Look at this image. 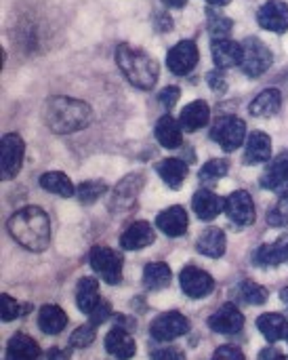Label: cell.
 <instances>
[{
  "mask_svg": "<svg viewBox=\"0 0 288 360\" xmlns=\"http://www.w3.org/2000/svg\"><path fill=\"white\" fill-rule=\"evenodd\" d=\"M11 236L27 251L40 253L51 240V221L40 207H23L8 219Z\"/></svg>",
  "mask_w": 288,
  "mask_h": 360,
  "instance_id": "1",
  "label": "cell"
},
{
  "mask_svg": "<svg viewBox=\"0 0 288 360\" xmlns=\"http://www.w3.org/2000/svg\"><path fill=\"white\" fill-rule=\"evenodd\" d=\"M93 120V110L89 103L74 97H53L44 105V122L53 133L65 135L89 127Z\"/></svg>",
  "mask_w": 288,
  "mask_h": 360,
  "instance_id": "2",
  "label": "cell"
},
{
  "mask_svg": "<svg viewBox=\"0 0 288 360\" xmlns=\"http://www.w3.org/2000/svg\"><path fill=\"white\" fill-rule=\"evenodd\" d=\"M116 61L133 86L148 91L156 84L158 63L154 61V57H150L141 49H135L131 44H120L116 49Z\"/></svg>",
  "mask_w": 288,
  "mask_h": 360,
  "instance_id": "3",
  "label": "cell"
},
{
  "mask_svg": "<svg viewBox=\"0 0 288 360\" xmlns=\"http://www.w3.org/2000/svg\"><path fill=\"white\" fill-rule=\"evenodd\" d=\"M242 49H244V55H242V65L240 68H242V72L247 76L257 78V76H261V74H266L270 70L274 57H272L270 49L259 38H255V36L247 38L242 42Z\"/></svg>",
  "mask_w": 288,
  "mask_h": 360,
  "instance_id": "4",
  "label": "cell"
},
{
  "mask_svg": "<svg viewBox=\"0 0 288 360\" xmlns=\"http://www.w3.org/2000/svg\"><path fill=\"white\" fill-rule=\"evenodd\" d=\"M25 143L17 133H6L0 139V173L2 179H13L21 171Z\"/></svg>",
  "mask_w": 288,
  "mask_h": 360,
  "instance_id": "5",
  "label": "cell"
},
{
  "mask_svg": "<svg viewBox=\"0 0 288 360\" xmlns=\"http://www.w3.org/2000/svg\"><path fill=\"white\" fill-rule=\"evenodd\" d=\"M211 137L225 150V152H234L236 148L242 146L244 137H247V124L244 120L236 118V116H223L215 122Z\"/></svg>",
  "mask_w": 288,
  "mask_h": 360,
  "instance_id": "6",
  "label": "cell"
},
{
  "mask_svg": "<svg viewBox=\"0 0 288 360\" xmlns=\"http://www.w3.org/2000/svg\"><path fill=\"white\" fill-rule=\"evenodd\" d=\"M93 270L110 285H118L122 281V257L110 247H95L89 257Z\"/></svg>",
  "mask_w": 288,
  "mask_h": 360,
  "instance_id": "7",
  "label": "cell"
},
{
  "mask_svg": "<svg viewBox=\"0 0 288 360\" xmlns=\"http://www.w3.org/2000/svg\"><path fill=\"white\" fill-rule=\"evenodd\" d=\"M190 331V321L179 312H164L152 323V338L156 342H173Z\"/></svg>",
  "mask_w": 288,
  "mask_h": 360,
  "instance_id": "8",
  "label": "cell"
},
{
  "mask_svg": "<svg viewBox=\"0 0 288 360\" xmlns=\"http://www.w3.org/2000/svg\"><path fill=\"white\" fill-rule=\"evenodd\" d=\"M179 283H181V291L188 297L200 300L213 293L215 289V281L209 272L196 268V266H185L179 274Z\"/></svg>",
  "mask_w": 288,
  "mask_h": 360,
  "instance_id": "9",
  "label": "cell"
},
{
  "mask_svg": "<svg viewBox=\"0 0 288 360\" xmlns=\"http://www.w3.org/2000/svg\"><path fill=\"white\" fill-rule=\"evenodd\" d=\"M198 57H200V55H198L196 42H192V40H181V42H177V44L169 51V55H166V65H169V70H171L173 74L185 76V74H190V72L196 68Z\"/></svg>",
  "mask_w": 288,
  "mask_h": 360,
  "instance_id": "10",
  "label": "cell"
},
{
  "mask_svg": "<svg viewBox=\"0 0 288 360\" xmlns=\"http://www.w3.org/2000/svg\"><path fill=\"white\" fill-rule=\"evenodd\" d=\"M225 215L238 226H251L255 221V205L249 192L238 190L225 198Z\"/></svg>",
  "mask_w": 288,
  "mask_h": 360,
  "instance_id": "11",
  "label": "cell"
},
{
  "mask_svg": "<svg viewBox=\"0 0 288 360\" xmlns=\"http://www.w3.org/2000/svg\"><path fill=\"white\" fill-rule=\"evenodd\" d=\"M257 21L261 27L282 34L288 30V4L282 0H268L259 13H257Z\"/></svg>",
  "mask_w": 288,
  "mask_h": 360,
  "instance_id": "12",
  "label": "cell"
},
{
  "mask_svg": "<svg viewBox=\"0 0 288 360\" xmlns=\"http://www.w3.org/2000/svg\"><path fill=\"white\" fill-rule=\"evenodd\" d=\"M209 327H211L215 333L234 335V333H238V331L244 327V316H242V312H240L234 304H225V306H221V308L209 319Z\"/></svg>",
  "mask_w": 288,
  "mask_h": 360,
  "instance_id": "13",
  "label": "cell"
},
{
  "mask_svg": "<svg viewBox=\"0 0 288 360\" xmlns=\"http://www.w3.org/2000/svg\"><path fill=\"white\" fill-rule=\"evenodd\" d=\"M211 53H213L215 65L221 68V70H228V68H234V65H242L244 49H242V44H238L234 40H228V38L213 40Z\"/></svg>",
  "mask_w": 288,
  "mask_h": 360,
  "instance_id": "14",
  "label": "cell"
},
{
  "mask_svg": "<svg viewBox=\"0 0 288 360\" xmlns=\"http://www.w3.org/2000/svg\"><path fill=\"white\" fill-rule=\"evenodd\" d=\"M154 238H156L154 228L148 221H135L120 236V247L126 251H141V249L150 247L154 243Z\"/></svg>",
  "mask_w": 288,
  "mask_h": 360,
  "instance_id": "15",
  "label": "cell"
},
{
  "mask_svg": "<svg viewBox=\"0 0 288 360\" xmlns=\"http://www.w3.org/2000/svg\"><path fill=\"white\" fill-rule=\"evenodd\" d=\"M156 226L171 238H177V236H183L185 230H188V213L183 207L175 205V207H169L166 211H162L156 219Z\"/></svg>",
  "mask_w": 288,
  "mask_h": 360,
  "instance_id": "16",
  "label": "cell"
},
{
  "mask_svg": "<svg viewBox=\"0 0 288 360\" xmlns=\"http://www.w3.org/2000/svg\"><path fill=\"white\" fill-rule=\"evenodd\" d=\"M105 350L118 360L133 359L135 356V340L122 327H114L105 338Z\"/></svg>",
  "mask_w": 288,
  "mask_h": 360,
  "instance_id": "17",
  "label": "cell"
},
{
  "mask_svg": "<svg viewBox=\"0 0 288 360\" xmlns=\"http://www.w3.org/2000/svg\"><path fill=\"white\" fill-rule=\"evenodd\" d=\"M192 205H194L196 215H198L200 219H204V221H211V219H215L221 211H225V200L219 198V196H217L215 192H211V190H200V192H196Z\"/></svg>",
  "mask_w": 288,
  "mask_h": 360,
  "instance_id": "18",
  "label": "cell"
},
{
  "mask_svg": "<svg viewBox=\"0 0 288 360\" xmlns=\"http://www.w3.org/2000/svg\"><path fill=\"white\" fill-rule=\"evenodd\" d=\"M211 118V110H209V103L207 101H192L183 108L181 116H179V124L183 131L188 133H194L202 127H207Z\"/></svg>",
  "mask_w": 288,
  "mask_h": 360,
  "instance_id": "19",
  "label": "cell"
},
{
  "mask_svg": "<svg viewBox=\"0 0 288 360\" xmlns=\"http://www.w3.org/2000/svg\"><path fill=\"white\" fill-rule=\"evenodd\" d=\"M272 156V139L270 135L255 131L251 133V137L247 139V152H244V160L249 165H259V162H268Z\"/></svg>",
  "mask_w": 288,
  "mask_h": 360,
  "instance_id": "20",
  "label": "cell"
},
{
  "mask_svg": "<svg viewBox=\"0 0 288 360\" xmlns=\"http://www.w3.org/2000/svg\"><path fill=\"white\" fill-rule=\"evenodd\" d=\"M40 356L38 344L23 333H15L6 346V360H36Z\"/></svg>",
  "mask_w": 288,
  "mask_h": 360,
  "instance_id": "21",
  "label": "cell"
},
{
  "mask_svg": "<svg viewBox=\"0 0 288 360\" xmlns=\"http://www.w3.org/2000/svg\"><path fill=\"white\" fill-rule=\"evenodd\" d=\"M181 124L179 120H175L173 116H162L158 122H156V139L160 141V146L169 148V150H175V148H181Z\"/></svg>",
  "mask_w": 288,
  "mask_h": 360,
  "instance_id": "22",
  "label": "cell"
},
{
  "mask_svg": "<svg viewBox=\"0 0 288 360\" xmlns=\"http://www.w3.org/2000/svg\"><path fill=\"white\" fill-rule=\"evenodd\" d=\"M67 325V314L59 308V306H42L40 314H38V327L40 331H44L46 335H57L65 329Z\"/></svg>",
  "mask_w": 288,
  "mask_h": 360,
  "instance_id": "23",
  "label": "cell"
},
{
  "mask_svg": "<svg viewBox=\"0 0 288 360\" xmlns=\"http://www.w3.org/2000/svg\"><path fill=\"white\" fill-rule=\"evenodd\" d=\"M261 186L268 188V190H274V192H280V190H287L288 188V154L278 156L270 169L266 171L263 179H261Z\"/></svg>",
  "mask_w": 288,
  "mask_h": 360,
  "instance_id": "24",
  "label": "cell"
},
{
  "mask_svg": "<svg viewBox=\"0 0 288 360\" xmlns=\"http://www.w3.org/2000/svg\"><path fill=\"white\" fill-rule=\"evenodd\" d=\"M280 105H282V93L278 89H266L255 97L249 110L253 116L266 118V116H274L280 110Z\"/></svg>",
  "mask_w": 288,
  "mask_h": 360,
  "instance_id": "25",
  "label": "cell"
},
{
  "mask_svg": "<svg viewBox=\"0 0 288 360\" xmlns=\"http://www.w3.org/2000/svg\"><path fill=\"white\" fill-rule=\"evenodd\" d=\"M196 247H198V251H200L202 255L217 259V257H221V255L225 253L228 240H225L223 230H219V228H209V230L202 232V236L198 238V245H196Z\"/></svg>",
  "mask_w": 288,
  "mask_h": 360,
  "instance_id": "26",
  "label": "cell"
},
{
  "mask_svg": "<svg viewBox=\"0 0 288 360\" xmlns=\"http://www.w3.org/2000/svg\"><path fill=\"white\" fill-rule=\"evenodd\" d=\"M257 327H259V331L266 335L268 342L288 340V323L282 314H276V312L263 314V316H259Z\"/></svg>",
  "mask_w": 288,
  "mask_h": 360,
  "instance_id": "27",
  "label": "cell"
},
{
  "mask_svg": "<svg viewBox=\"0 0 288 360\" xmlns=\"http://www.w3.org/2000/svg\"><path fill=\"white\" fill-rule=\"evenodd\" d=\"M156 169H158V175L164 179V184L173 190L181 188L183 179L188 177V165L177 158H166V160L158 162Z\"/></svg>",
  "mask_w": 288,
  "mask_h": 360,
  "instance_id": "28",
  "label": "cell"
},
{
  "mask_svg": "<svg viewBox=\"0 0 288 360\" xmlns=\"http://www.w3.org/2000/svg\"><path fill=\"white\" fill-rule=\"evenodd\" d=\"M99 302H101V297H99V285H97V281L82 278L78 283V291H76V306H78V310L84 312V314H91L97 308Z\"/></svg>",
  "mask_w": 288,
  "mask_h": 360,
  "instance_id": "29",
  "label": "cell"
},
{
  "mask_svg": "<svg viewBox=\"0 0 288 360\" xmlns=\"http://www.w3.org/2000/svg\"><path fill=\"white\" fill-rule=\"evenodd\" d=\"M255 262L259 266H278L282 262H288V238L259 247V251L255 253Z\"/></svg>",
  "mask_w": 288,
  "mask_h": 360,
  "instance_id": "30",
  "label": "cell"
},
{
  "mask_svg": "<svg viewBox=\"0 0 288 360\" xmlns=\"http://www.w3.org/2000/svg\"><path fill=\"white\" fill-rule=\"evenodd\" d=\"M40 188L46 190V192H51V194L63 196V198H70V196L76 194V188H74L72 179L65 173H59V171L44 173L40 177Z\"/></svg>",
  "mask_w": 288,
  "mask_h": 360,
  "instance_id": "31",
  "label": "cell"
},
{
  "mask_svg": "<svg viewBox=\"0 0 288 360\" xmlns=\"http://www.w3.org/2000/svg\"><path fill=\"white\" fill-rule=\"evenodd\" d=\"M171 268L166 264H160V262H154V264H148L145 270H143V283L148 289L152 291H158V289H164L169 287L171 283Z\"/></svg>",
  "mask_w": 288,
  "mask_h": 360,
  "instance_id": "32",
  "label": "cell"
},
{
  "mask_svg": "<svg viewBox=\"0 0 288 360\" xmlns=\"http://www.w3.org/2000/svg\"><path fill=\"white\" fill-rule=\"evenodd\" d=\"M105 184L103 181H84L78 190H76V196L82 205H91L95 202L103 192H105Z\"/></svg>",
  "mask_w": 288,
  "mask_h": 360,
  "instance_id": "33",
  "label": "cell"
},
{
  "mask_svg": "<svg viewBox=\"0 0 288 360\" xmlns=\"http://www.w3.org/2000/svg\"><path fill=\"white\" fill-rule=\"evenodd\" d=\"M240 295H242L249 304L261 306V304H266V300H268V289H263V287L257 285V283L244 281L242 287H240Z\"/></svg>",
  "mask_w": 288,
  "mask_h": 360,
  "instance_id": "34",
  "label": "cell"
},
{
  "mask_svg": "<svg viewBox=\"0 0 288 360\" xmlns=\"http://www.w3.org/2000/svg\"><path fill=\"white\" fill-rule=\"evenodd\" d=\"M209 30H211V34L215 36V40H221V38H225V36L230 34L232 21H230L228 17L219 15V13L209 11Z\"/></svg>",
  "mask_w": 288,
  "mask_h": 360,
  "instance_id": "35",
  "label": "cell"
},
{
  "mask_svg": "<svg viewBox=\"0 0 288 360\" xmlns=\"http://www.w3.org/2000/svg\"><path fill=\"white\" fill-rule=\"evenodd\" d=\"M268 224H270V226H276V228L287 226L288 224V192L278 200V205L270 211Z\"/></svg>",
  "mask_w": 288,
  "mask_h": 360,
  "instance_id": "36",
  "label": "cell"
},
{
  "mask_svg": "<svg viewBox=\"0 0 288 360\" xmlns=\"http://www.w3.org/2000/svg\"><path fill=\"white\" fill-rule=\"evenodd\" d=\"M225 173H228V160L217 158V160H209V162L202 167L200 177H202V179H207V181H211V179H219V177H223Z\"/></svg>",
  "mask_w": 288,
  "mask_h": 360,
  "instance_id": "37",
  "label": "cell"
},
{
  "mask_svg": "<svg viewBox=\"0 0 288 360\" xmlns=\"http://www.w3.org/2000/svg\"><path fill=\"white\" fill-rule=\"evenodd\" d=\"M95 342V329L93 325H84V327H78L72 338H70V344L76 346V348H86Z\"/></svg>",
  "mask_w": 288,
  "mask_h": 360,
  "instance_id": "38",
  "label": "cell"
},
{
  "mask_svg": "<svg viewBox=\"0 0 288 360\" xmlns=\"http://www.w3.org/2000/svg\"><path fill=\"white\" fill-rule=\"evenodd\" d=\"M91 316V325L93 327H97V325H101V323H105L107 321V316H112V308H110V304L107 302H99L97 304V308L89 314Z\"/></svg>",
  "mask_w": 288,
  "mask_h": 360,
  "instance_id": "39",
  "label": "cell"
},
{
  "mask_svg": "<svg viewBox=\"0 0 288 360\" xmlns=\"http://www.w3.org/2000/svg\"><path fill=\"white\" fill-rule=\"evenodd\" d=\"M213 360H244V354L236 346H221V348L215 350Z\"/></svg>",
  "mask_w": 288,
  "mask_h": 360,
  "instance_id": "40",
  "label": "cell"
},
{
  "mask_svg": "<svg viewBox=\"0 0 288 360\" xmlns=\"http://www.w3.org/2000/svg\"><path fill=\"white\" fill-rule=\"evenodd\" d=\"M19 316V306L11 295H2V319L8 323Z\"/></svg>",
  "mask_w": 288,
  "mask_h": 360,
  "instance_id": "41",
  "label": "cell"
},
{
  "mask_svg": "<svg viewBox=\"0 0 288 360\" xmlns=\"http://www.w3.org/2000/svg\"><path fill=\"white\" fill-rule=\"evenodd\" d=\"M158 99H160V103H162L166 110H171V108L179 101V89H177V86H166V89L160 91Z\"/></svg>",
  "mask_w": 288,
  "mask_h": 360,
  "instance_id": "42",
  "label": "cell"
},
{
  "mask_svg": "<svg viewBox=\"0 0 288 360\" xmlns=\"http://www.w3.org/2000/svg\"><path fill=\"white\" fill-rule=\"evenodd\" d=\"M152 360H185L179 348H162L152 354Z\"/></svg>",
  "mask_w": 288,
  "mask_h": 360,
  "instance_id": "43",
  "label": "cell"
},
{
  "mask_svg": "<svg viewBox=\"0 0 288 360\" xmlns=\"http://www.w3.org/2000/svg\"><path fill=\"white\" fill-rule=\"evenodd\" d=\"M225 78H223V74L221 72H211L209 74V82H211V86L215 89V91H223L225 89V82H223Z\"/></svg>",
  "mask_w": 288,
  "mask_h": 360,
  "instance_id": "44",
  "label": "cell"
},
{
  "mask_svg": "<svg viewBox=\"0 0 288 360\" xmlns=\"http://www.w3.org/2000/svg\"><path fill=\"white\" fill-rule=\"evenodd\" d=\"M44 360H70V354H67L65 350H61V348H51V350L46 352Z\"/></svg>",
  "mask_w": 288,
  "mask_h": 360,
  "instance_id": "45",
  "label": "cell"
},
{
  "mask_svg": "<svg viewBox=\"0 0 288 360\" xmlns=\"http://www.w3.org/2000/svg\"><path fill=\"white\" fill-rule=\"evenodd\" d=\"M261 360H288V356H284V354H278V352H274V350H270V352H263V354H261Z\"/></svg>",
  "mask_w": 288,
  "mask_h": 360,
  "instance_id": "46",
  "label": "cell"
},
{
  "mask_svg": "<svg viewBox=\"0 0 288 360\" xmlns=\"http://www.w3.org/2000/svg\"><path fill=\"white\" fill-rule=\"evenodd\" d=\"M162 2H166V4L173 6V8H181V6H185L188 0H162Z\"/></svg>",
  "mask_w": 288,
  "mask_h": 360,
  "instance_id": "47",
  "label": "cell"
},
{
  "mask_svg": "<svg viewBox=\"0 0 288 360\" xmlns=\"http://www.w3.org/2000/svg\"><path fill=\"white\" fill-rule=\"evenodd\" d=\"M207 2H211V4H215V6H225V4H230L232 0H207Z\"/></svg>",
  "mask_w": 288,
  "mask_h": 360,
  "instance_id": "48",
  "label": "cell"
},
{
  "mask_svg": "<svg viewBox=\"0 0 288 360\" xmlns=\"http://www.w3.org/2000/svg\"><path fill=\"white\" fill-rule=\"evenodd\" d=\"M282 300H287L288 302V289H284V291H282Z\"/></svg>",
  "mask_w": 288,
  "mask_h": 360,
  "instance_id": "49",
  "label": "cell"
}]
</instances>
